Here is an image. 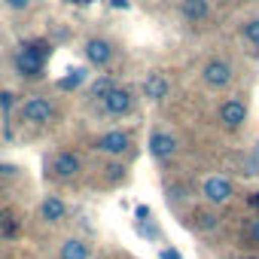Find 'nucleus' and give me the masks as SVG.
Listing matches in <instances>:
<instances>
[{
	"mask_svg": "<svg viewBox=\"0 0 259 259\" xmlns=\"http://www.w3.org/2000/svg\"><path fill=\"white\" fill-rule=\"evenodd\" d=\"M128 147H132V138H128L125 132H110V135H104V138L98 141V150H104V153H110V156H122Z\"/></svg>",
	"mask_w": 259,
	"mask_h": 259,
	"instance_id": "nucleus-5",
	"label": "nucleus"
},
{
	"mask_svg": "<svg viewBox=\"0 0 259 259\" xmlns=\"http://www.w3.org/2000/svg\"><path fill=\"white\" fill-rule=\"evenodd\" d=\"M229 79H232V67H229L226 61H220V58L207 61V67H204V82H207V85L223 89V85H229Z\"/></svg>",
	"mask_w": 259,
	"mask_h": 259,
	"instance_id": "nucleus-3",
	"label": "nucleus"
},
{
	"mask_svg": "<svg viewBox=\"0 0 259 259\" xmlns=\"http://www.w3.org/2000/svg\"><path fill=\"white\" fill-rule=\"evenodd\" d=\"M183 16L189 19V22H204L207 19V13H210V7H207V0H183Z\"/></svg>",
	"mask_w": 259,
	"mask_h": 259,
	"instance_id": "nucleus-12",
	"label": "nucleus"
},
{
	"mask_svg": "<svg viewBox=\"0 0 259 259\" xmlns=\"http://www.w3.org/2000/svg\"><path fill=\"white\" fill-rule=\"evenodd\" d=\"M150 153H153L156 159H171V156L177 153V141H174L171 135H165V132H156V135L150 138Z\"/></svg>",
	"mask_w": 259,
	"mask_h": 259,
	"instance_id": "nucleus-8",
	"label": "nucleus"
},
{
	"mask_svg": "<svg viewBox=\"0 0 259 259\" xmlns=\"http://www.w3.org/2000/svg\"><path fill=\"white\" fill-rule=\"evenodd\" d=\"M144 95H147L150 101H162V98L168 95V79H165L162 73H150L147 82H144Z\"/></svg>",
	"mask_w": 259,
	"mask_h": 259,
	"instance_id": "nucleus-11",
	"label": "nucleus"
},
{
	"mask_svg": "<svg viewBox=\"0 0 259 259\" xmlns=\"http://www.w3.org/2000/svg\"><path fill=\"white\" fill-rule=\"evenodd\" d=\"M16 70H19L22 76L34 79V76H40V70H43V58H37L34 52L22 49V52H16Z\"/></svg>",
	"mask_w": 259,
	"mask_h": 259,
	"instance_id": "nucleus-6",
	"label": "nucleus"
},
{
	"mask_svg": "<svg viewBox=\"0 0 259 259\" xmlns=\"http://www.w3.org/2000/svg\"><path fill=\"white\" fill-rule=\"evenodd\" d=\"M244 119H247V107H244L241 101H226V104L220 107V122H223L226 128H238Z\"/></svg>",
	"mask_w": 259,
	"mask_h": 259,
	"instance_id": "nucleus-7",
	"label": "nucleus"
},
{
	"mask_svg": "<svg viewBox=\"0 0 259 259\" xmlns=\"http://www.w3.org/2000/svg\"><path fill=\"white\" fill-rule=\"evenodd\" d=\"M195 226L198 229H213V213H198L195 217Z\"/></svg>",
	"mask_w": 259,
	"mask_h": 259,
	"instance_id": "nucleus-19",
	"label": "nucleus"
},
{
	"mask_svg": "<svg viewBox=\"0 0 259 259\" xmlns=\"http://www.w3.org/2000/svg\"><path fill=\"white\" fill-rule=\"evenodd\" d=\"M250 241L259 244V220H253V226H250Z\"/></svg>",
	"mask_w": 259,
	"mask_h": 259,
	"instance_id": "nucleus-20",
	"label": "nucleus"
},
{
	"mask_svg": "<svg viewBox=\"0 0 259 259\" xmlns=\"http://www.w3.org/2000/svg\"><path fill=\"white\" fill-rule=\"evenodd\" d=\"M101 101H104V110L113 113V116H122V113L132 110V92H128V89H116L113 85Z\"/></svg>",
	"mask_w": 259,
	"mask_h": 259,
	"instance_id": "nucleus-2",
	"label": "nucleus"
},
{
	"mask_svg": "<svg viewBox=\"0 0 259 259\" xmlns=\"http://www.w3.org/2000/svg\"><path fill=\"white\" fill-rule=\"evenodd\" d=\"M7 4H10V7H13V10H25V7H28V4H31V0H7Z\"/></svg>",
	"mask_w": 259,
	"mask_h": 259,
	"instance_id": "nucleus-21",
	"label": "nucleus"
},
{
	"mask_svg": "<svg viewBox=\"0 0 259 259\" xmlns=\"http://www.w3.org/2000/svg\"><path fill=\"white\" fill-rule=\"evenodd\" d=\"M244 37H247L250 43H256V46H259V19H253V22H247V25H244Z\"/></svg>",
	"mask_w": 259,
	"mask_h": 259,
	"instance_id": "nucleus-16",
	"label": "nucleus"
},
{
	"mask_svg": "<svg viewBox=\"0 0 259 259\" xmlns=\"http://www.w3.org/2000/svg\"><path fill=\"white\" fill-rule=\"evenodd\" d=\"M52 113L55 110H52V104L46 98H28L25 107H22V119L31 122V125H46L52 119Z\"/></svg>",
	"mask_w": 259,
	"mask_h": 259,
	"instance_id": "nucleus-1",
	"label": "nucleus"
},
{
	"mask_svg": "<svg viewBox=\"0 0 259 259\" xmlns=\"http://www.w3.org/2000/svg\"><path fill=\"white\" fill-rule=\"evenodd\" d=\"M79 82H82V70H73V73H70V76H64L58 85H61V89H76Z\"/></svg>",
	"mask_w": 259,
	"mask_h": 259,
	"instance_id": "nucleus-18",
	"label": "nucleus"
},
{
	"mask_svg": "<svg viewBox=\"0 0 259 259\" xmlns=\"http://www.w3.org/2000/svg\"><path fill=\"white\" fill-rule=\"evenodd\" d=\"M110 55H113V49H110L107 40H89V43H85V58H89L92 64H107Z\"/></svg>",
	"mask_w": 259,
	"mask_h": 259,
	"instance_id": "nucleus-9",
	"label": "nucleus"
},
{
	"mask_svg": "<svg viewBox=\"0 0 259 259\" xmlns=\"http://www.w3.org/2000/svg\"><path fill=\"white\" fill-rule=\"evenodd\" d=\"M110 4H113L116 10H125V7H128V0H110Z\"/></svg>",
	"mask_w": 259,
	"mask_h": 259,
	"instance_id": "nucleus-24",
	"label": "nucleus"
},
{
	"mask_svg": "<svg viewBox=\"0 0 259 259\" xmlns=\"http://www.w3.org/2000/svg\"><path fill=\"white\" fill-rule=\"evenodd\" d=\"M73 4H89V0H73Z\"/></svg>",
	"mask_w": 259,
	"mask_h": 259,
	"instance_id": "nucleus-25",
	"label": "nucleus"
},
{
	"mask_svg": "<svg viewBox=\"0 0 259 259\" xmlns=\"http://www.w3.org/2000/svg\"><path fill=\"white\" fill-rule=\"evenodd\" d=\"M25 49H28V52H34V55H37V58H46V55H49V52H52V49H49V43H46V40H37V43H28V46H25Z\"/></svg>",
	"mask_w": 259,
	"mask_h": 259,
	"instance_id": "nucleus-15",
	"label": "nucleus"
},
{
	"mask_svg": "<svg viewBox=\"0 0 259 259\" xmlns=\"http://www.w3.org/2000/svg\"><path fill=\"white\" fill-rule=\"evenodd\" d=\"M162 259H183L177 250H162Z\"/></svg>",
	"mask_w": 259,
	"mask_h": 259,
	"instance_id": "nucleus-22",
	"label": "nucleus"
},
{
	"mask_svg": "<svg viewBox=\"0 0 259 259\" xmlns=\"http://www.w3.org/2000/svg\"><path fill=\"white\" fill-rule=\"evenodd\" d=\"M61 259H89V247L82 241H67L61 244Z\"/></svg>",
	"mask_w": 259,
	"mask_h": 259,
	"instance_id": "nucleus-14",
	"label": "nucleus"
},
{
	"mask_svg": "<svg viewBox=\"0 0 259 259\" xmlns=\"http://www.w3.org/2000/svg\"><path fill=\"white\" fill-rule=\"evenodd\" d=\"M110 89H113V79H107V76H104V79H98V82L92 85V95H95V98H104Z\"/></svg>",
	"mask_w": 259,
	"mask_h": 259,
	"instance_id": "nucleus-17",
	"label": "nucleus"
},
{
	"mask_svg": "<svg viewBox=\"0 0 259 259\" xmlns=\"http://www.w3.org/2000/svg\"><path fill=\"white\" fill-rule=\"evenodd\" d=\"M52 171H55V177H73L79 171V159L73 153H58L52 162Z\"/></svg>",
	"mask_w": 259,
	"mask_h": 259,
	"instance_id": "nucleus-10",
	"label": "nucleus"
},
{
	"mask_svg": "<svg viewBox=\"0 0 259 259\" xmlns=\"http://www.w3.org/2000/svg\"><path fill=\"white\" fill-rule=\"evenodd\" d=\"M40 213H43L46 223H58V220L64 217V201H61V198H46V201L40 204Z\"/></svg>",
	"mask_w": 259,
	"mask_h": 259,
	"instance_id": "nucleus-13",
	"label": "nucleus"
},
{
	"mask_svg": "<svg viewBox=\"0 0 259 259\" xmlns=\"http://www.w3.org/2000/svg\"><path fill=\"white\" fill-rule=\"evenodd\" d=\"M107 171H110V177H113V180H119V177H122V168H119V165H113V168H107Z\"/></svg>",
	"mask_w": 259,
	"mask_h": 259,
	"instance_id": "nucleus-23",
	"label": "nucleus"
},
{
	"mask_svg": "<svg viewBox=\"0 0 259 259\" xmlns=\"http://www.w3.org/2000/svg\"><path fill=\"white\" fill-rule=\"evenodd\" d=\"M204 195L213 201V204H226L232 198V183L226 177H207L204 183Z\"/></svg>",
	"mask_w": 259,
	"mask_h": 259,
	"instance_id": "nucleus-4",
	"label": "nucleus"
}]
</instances>
